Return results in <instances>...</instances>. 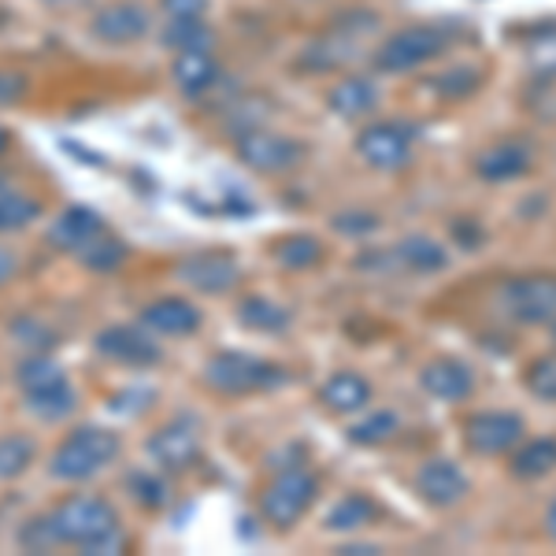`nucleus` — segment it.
<instances>
[{
  "label": "nucleus",
  "instance_id": "obj_1",
  "mask_svg": "<svg viewBox=\"0 0 556 556\" xmlns=\"http://www.w3.org/2000/svg\"><path fill=\"white\" fill-rule=\"evenodd\" d=\"M52 519H56V531L64 538V545H75L83 553L104 556V553H119L127 545L115 508L101 497H89V493H71V497H64L52 508Z\"/></svg>",
  "mask_w": 556,
  "mask_h": 556
},
{
  "label": "nucleus",
  "instance_id": "obj_2",
  "mask_svg": "<svg viewBox=\"0 0 556 556\" xmlns=\"http://www.w3.org/2000/svg\"><path fill=\"white\" fill-rule=\"evenodd\" d=\"M319 497V479L308 464H282L260 490V516L275 531H293Z\"/></svg>",
  "mask_w": 556,
  "mask_h": 556
},
{
  "label": "nucleus",
  "instance_id": "obj_3",
  "mask_svg": "<svg viewBox=\"0 0 556 556\" xmlns=\"http://www.w3.org/2000/svg\"><path fill=\"white\" fill-rule=\"evenodd\" d=\"M290 382V371L275 361L253 353H215L204 364V386L223 397H249V393H267Z\"/></svg>",
  "mask_w": 556,
  "mask_h": 556
},
{
  "label": "nucleus",
  "instance_id": "obj_4",
  "mask_svg": "<svg viewBox=\"0 0 556 556\" xmlns=\"http://www.w3.org/2000/svg\"><path fill=\"white\" fill-rule=\"evenodd\" d=\"M445 49H450V30L445 26L412 23L379 41V49L371 52V64L379 75H408V71L434 64Z\"/></svg>",
  "mask_w": 556,
  "mask_h": 556
},
{
  "label": "nucleus",
  "instance_id": "obj_5",
  "mask_svg": "<svg viewBox=\"0 0 556 556\" xmlns=\"http://www.w3.org/2000/svg\"><path fill=\"white\" fill-rule=\"evenodd\" d=\"M119 456V434L108 427H75L64 442L56 445L49 460V475L60 482H83L89 475H97L101 468Z\"/></svg>",
  "mask_w": 556,
  "mask_h": 556
},
{
  "label": "nucleus",
  "instance_id": "obj_6",
  "mask_svg": "<svg viewBox=\"0 0 556 556\" xmlns=\"http://www.w3.org/2000/svg\"><path fill=\"white\" fill-rule=\"evenodd\" d=\"M375 26H379V15H371V12L338 15V20L330 23L316 41L304 45L298 67L301 71H312V75H327V71L345 67L349 60L356 56L361 41H367L375 34Z\"/></svg>",
  "mask_w": 556,
  "mask_h": 556
},
{
  "label": "nucleus",
  "instance_id": "obj_7",
  "mask_svg": "<svg viewBox=\"0 0 556 556\" xmlns=\"http://www.w3.org/2000/svg\"><path fill=\"white\" fill-rule=\"evenodd\" d=\"M501 312L519 327H553L556 323V278L519 275L501 286Z\"/></svg>",
  "mask_w": 556,
  "mask_h": 556
},
{
  "label": "nucleus",
  "instance_id": "obj_8",
  "mask_svg": "<svg viewBox=\"0 0 556 556\" xmlns=\"http://www.w3.org/2000/svg\"><path fill=\"white\" fill-rule=\"evenodd\" d=\"M416 149V127L405 119H371L356 134V156L375 172H401Z\"/></svg>",
  "mask_w": 556,
  "mask_h": 556
},
{
  "label": "nucleus",
  "instance_id": "obj_9",
  "mask_svg": "<svg viewBox=\"0 0 556 556\" xmlns=\"http://www.w3.org/2000/svg\"><path fill=\"white\" fill-rule=\"evenodd\" d=\"M238 160L245 167H253L260 175H282L304 160V146L290 134H278L267 127H253L245 134H238Z\"/></svg>",
  "mask_w": 556,
  "mask_h": 556
},
{
  "label": "nucleus",
  "instance_id": "obj_10",
  "mask_svg": "<svg viewBox=\"0 0 556 556\" xmlns=\"http://www.w3.org/2000/svg\"><path fill=\"white\" fill-rule=\"evenodd\" d=\"M527 438V424L516 412H475L464 419V445L475 456H505Z\"/></svg>",
  "mask_w": 556,
  "mask_h": 556
},
{
  "label": "nucleus",
  "instance_id": "obj_11",
  "mask_svg": "<svg viewBox=\"0 0 556 556\" xmlns=\"http://www.w3.org/2000/svg\"><path fill=\"white\" fill-rule=\"evenodd\" d=\"M175 275L197 293H227L230 286H238L241 267L230 249H201V253L178 260Z\"/></svg>",
  "mask_w": 556,
  "mask_h": 556
},
{
  "label": "nucleus",
  "instance_id": "obj_12",
  "mask_svg": "<svg viewBox=\"0 0 556 556\" xmlns=\"http://www.w3.org/2000/svg\"><path fill=\"white\" fill-rule=\"evenodd\" d=\"M149 456L160 471L182 475L201 460V430L193 419H175V424L160 427L149 438Z\"/></svg>",
  "mask_w": 556,
  "mask_h": 556
},
{
  "label": "nucleus",
  "instance_id": "obj_13",
  "mask_svg": "<svg viewBox=\"0 0 556 556\" xmlns=\"http://www.w3.org/2000/svg\"><path fill=\"white\" fill-rule=\"evenodd\" d=\"M93 345L101 356H108V361H115L123 367H156L160 361H164V349L152 342L141 327H130V323L104 327Z\"/></svg>",
  "mask_w": 556,
  "mask_h": 556
},
{
  "label": "nucleus",
  "instance_id": "obj_14",
  "mask_svg": "<svg viewBox=\"0 0 556 556\" xmlns=\"http://www.w3.org/2000/svg\"><path fill=\"white\" fill-rule=\"evenodd\" d=\"M416 493L430 508H453L471 493V482H468V475L460 471V464L445 460V456H434V460H427L424 468L416 471Z\"/></svg>",
  "mask_w": 556,
  "mask_h": 556
},
{
  "label": "nucleus",
  "instance_id": "obj_15",
  "mask_svg": "<svg viewBox=\"0 0 556 556\" xmlns=\"http://www.w3.org/2000/svg\"><path fill=\"white\" fill-rule=\"evenodd\" d=\"M89 30L104 45H134L152 30L149 8L134 4V0H115V4H108L93 15Z\"/></svg>",
  "mask_w": 556,
  "mask_h": 556
},
{
  "label": "nucleus",
  "instance_id": "obj_16",
  "mask_svg": "<svg viewBox=\"0 0 556 556\" xmlns=\"http://www.w3.org/2000/svg\"><path fill=\"white\" fill-rule=\"evenodd\" d=\"M531 164H534L531 146L519 138H505V141H493L490 149H482L479 156H475V175H479L482 182L505 186V182L523 178L531 172Z\"/></svg>",
  "mask_w": 556,
  "mask_h": 556
},
{
  "label": "nucleus",
  "instance_id": "obj_17",
  "mask_svg": "<svg viewBox=\"0 0 556 556\" xmlns=\"http://www.w3.org/2000/svg\"><path fill=\"white\" fill-rule=\"evenodd\" d=\"M419 386H424L427 397L456 405V401H468L475 393V371L471 364L456 361V356H434L419 371Z\"/></svg>",
  "mask_w": 556,
  "mask_h": 556
},
{
  "label": "nucleus",
  "instance_id": "obj_18",
  "mask_svg": "<svg viewBox=\"0 0 556 556\" xmlns=\"http://www.w3.org/2000/svg\"><path fill=\"white\" fill-rule=\"evenodd\" d=\"M327 104L338 119H371L382 104V89L367 75H342L330 86Z\"/></svg>",
  "mask_w": 556,
  "mask_h": 556
},
{
  "label": "nucleus",
  "instance_id": "obj_19",
  "mask_svg": "<svg viewBox=\"0 0 556 556\" xmlns=\"http://www.w3.org/2000/svg\"><path fill=\"white\" fill-rule=\"evenodd\" d=\"M172 78H175L178 93L197 101V97L212 93V89L219 86L223 71H219V60H215L212 49H186V52H175Z\"/></svg>",
  "mask_w": 556,
  "mask_h": 556
},
{
  "label": "nucleus",
  "instance_id": "obj_20",
  "mask_svg": "<svg viewBox=\"0 0 556 556\" xmlns=\"http://www.w3.org/2000/svg\"><path fill=\"white\" fill-rule=\"evenodd\" d=\"M201 323H204L201 308L190 304L186 298H156L152 304L141 308V327L156 330V334H167V338L197 334Z\"/></svg>",
  "mask_w": 556,
  "mask_h": 556
},
{
  "label": "nucleus",
  "instance_id": "obj_21",
  "mask_svg": "<svg viewBox=\"0 0 556 556\" xmlns=\"http://www.w3.org/2000/svg\"><path fill=\"white\" fill-rule=\"evenodd\" d=\"M319 401L334 416H356L371 405V382L361 371H334L319 386Z\"/></svg>",
  "mask_w": 556,
  "mask_h": 556
},
{
  "label": "nucleus",
  "instance_id": "obj_22",
  "mask_svg": "<svg viewBox=\"0 0 556 556\" xmlns=\"http://www.w3.org/2000/svg\"><path fill=\"white\" fill-rule=\"evenodd\" d=\"M101 230H104L101 215L83 208V204H75V208H64L56 219H52L45 241H49L52 249H60V253H78V249H83L89 238L101 235Z\"/></svg>",
  "mask_w": 556,
  "mask_h": 556
},
{
  "label": "nucleus",
  "instance_id": "obj_23",
  "mask_svg": "<svg viewBox=\"0 0 556 556\" xmlns=\"http://www.w3.org/2000/svg\"><path fill=\"white\" fill-rule=\"evenodd\" d=\"M513 475L519 482H538L545 475L556 471V438L542 434V438H523V442L513 450Z\"/></svg>",
  "mask_w": 556,
  "mask_h": 556
},
{
  "label": "nucleus",
  "instance_id": "obj_24",
  "mask_svg": "<svg viewBox=\"0 0 556 556\" xmlns=\"http://www.w3.org/2000/svg\"><path fill=\"white\" fill-rule=\"evenodd\" d=\"M379 516H382L379 505H375L367 493L353 490V493H345L334 508H330L327 519H323V527H327V531H334V534H356V531H364V527H371Z\"/></svg>",
  "mask_w": 556,
  "mask_h": 556
},
{
  "label": "nucleus",
  "instance_id": "obj_25",
  "mask_svg": "<svg viewBox=\"0 0 556 556\" xmlns=\"http://www.w3.org/2000/svg\"><path fill=\"white\" fill-rule=\"evenodd\" d=\"M238 323L245 330H256V334H282L290 330V308L275 304L271 298H260V293H249V298L238 301Z\"/></svg>",
  "mask_w": 556,
  "mask_h": 556
},
{
  "label": "nucleus",
  "instance_id": "obj_26",
  "mask_svg": "<svg viewBox=\"0 0 556 556\" xmlns=\"http://www.w3.org/2000/svg\"><path fill=\"white\" fill-rule=\"evenodd\" d=\"M401 419L393 408H371V412H356V419L349 424L345 438L353 445H364V450H375V445H386L393 434H397Z\"/></svg>",
  "mask_w": 556,
  "mask_h": 556
},
{
  "label": "nucleus",
  "instance_id": "obj_27",
  "mask_svg": "<svg viewBox=\"0 0 556 556\" xmlns=\"http://www.w3.org/2000/svg\"><path fill=\"white\" fill-rule=\"evenodd\" d=\"M397 260L405 267H412L416 275H434V271H445V267H450V249L430 235H408L397 245Z\"/></svg>",
  "mask_w": 556,
  "mask_h": 556
},
{
  "label": "nucleus",
  "instance_id": "obj_28",
  "mask_svg": "<svg viewBox=\"0 0 556 556\" xmlns=\"http://www.w3.org/2000/svg\"><path fill=\"white\" fill-rule=\"evenodd\" d=\"M323 256H327V249L312 235H290L275 241V260L286 271H312V267L323 264Z\"/></svg>",
  "mask_w": 556,
  "mask_h": 556
},
{
  "label": "nucleus",
  "instance_id": "obj_29",
  "mask_svg": "<svg viewBox=\"0 0 556 556\" xmlns=\"http://www.w3.org/2000/svg\"><path fill=\"white\" fill-rule=\"evenodd\" d=\"M130 249L123 245L115 235H108L101 230L97 238H89L83 249H78V260H83L86 271H97V275H108V271H119L123 264H127Z\"/></svg>",
  "mask_w": 556,
  "mask_h": 556
},
{
  "label": "nucleus",
  "instance_id": "obj_30",
  "mask_svg": "<svg viewBox=\"0 0 556 556\" xmlns=\"http://www.w3.org/2000/svg\"><path fill=\"white\" fill-rule=\"evenodd\" d=\"M26 405H30L34 416H41V419H49V424H56V419H64V416H71V412H75L78 397H75V390H71V382L60 379V382L45 386V390L26 393Z\"/></svg>",
  "mask_w": 556,
  "mask_h": 556
},
{
  "label": "nucleus",
  "instance_id": "obj_31",
  "mask_svg": "<svg viewBox=\"0 0 556 556\" xmlns=\"http://www.w3.org/2000/svg\"><path fill=\"white\" fill-rule=\"evenodd\" d=\"M38 215H41L38 197H26L20 190H12V186H4V190H0V235L30 227Z\"/></svg>",
  "mask_w": 556,
  "mask_h": 556
},
{
  "label": "nucleus",
  "instance_id": "obj_32",
  "mask_svg": "<svg viewBox=\"0 0 556 556\" xmlns=\"http://www.w3.org/2000/svg\"><path fill=\"white\" fill-rule=\"evenodd\" d=\"M15 542H20V549H26V553L64 549V538H60V531H56V519H52V513L26 519V523L20 527V534H15Z\"/></svg>",
  "mask_w": 556,
  "mask_h": 556
},
{
  "label": "nucleus",
  "instance_id": "obj_33",
  "mask_svg": "<svg viewBox=\"0 0 556 556\" xmlns=\"http://www.w3.org/2000/svg\"><path fill=\"white\" fill-rule=\"evenodd\" d=\"M215 34L208 20H167L164 26V45L175 52H186V49H212Z\"/></svg>",
  "mask_w": 556,
  "mask_h": 556
},
{
  "label": "nucleus",
  "instance_id": "obj_34",
  "mask_svg": "<svg viewBox=\"0 0 556 556\" xmlns=\"http://www.w3.org/2000/svg\"><path fill=\"white\" fill-rule=\"evenodd\" d=\"M479 86H482V71L468 64L442 71V75H434V83H430V89H434L438 97H445V101H468V97L479 93Z\"/></svg>",
  "mask_w": 556,
  "mask_h": 556
},
{
  "label": "nucleus",
  "instance_id": "obj_35",
  "mask_svg": "<svg viewBox=\"0 0 556 556\" xmlns=\"http://www.w3.org/2000/svg\"><path fill=\"white\" fill-rule=\"evenodd\" d=\"M38 445L26 434H4L0 438V479H20V475L34 464Z\"/></svg>",
  "mask_w": 556,
  "mask_h": 556
},
{
  "label": "nucleus",
  "instance_id": "obj_36",
  "mask_svg": "<svg viewBox=\"0 0 556 556\" xmlns=\"http://www.w3.org/2000/svg\"><path fill=\"white\" fill-rule=\"evenodd\" d=\"M60 379H67L64 371H60V364L52 361V356H26V361L15 367V382L23 386V393H34V390H45V386H52V382H60Z\"/></svg>",
  "mask_w": 556,
  "mask_h": 556
},
{
  "label": "nucleus",
  "instance_id": "obj_37",
  "mask_svg": "<svg viewBox=\"0 0 556 556\" xmlns=\"http://www.w3.org/2000/svg\"><path fill=\"white\" fill-rule=\"evenodd\" d=\"M127 490H130V497L138 501L141 508H164L167 501H172L167 482L160 479V475H152V471H130L127 475Z\"/></svg>",
  "mask_w": 556,
  "mask_h": 556
},
{
  "label": "nucleus",
  "instance_id": "obj_38",
  "mask_svg": "<svg viewBox=\"0 0 556 556\" xmlns=\"http://www.w3.org/2000/svg\"><path fill=\"white\" fill-rule=\"evenodd\" d=\"M523 386L534 393L538 401H549V405H556V353H545V356H538V361L527 364Z\"/></svg>",
  "mask_w": 556,
  "mask_h": 556
},
{
  "label": "nucleus",
  "instance_id": "obj_39",
  "mask_svg": "<svg viewBox=\"0 0 556 556\" xmlns=\"http://www.w3.org/2000/svg\"><path fill=\"white\" fill-rule=\"evenodd\" d=\"M12 338H15V342H23L26 349H38V353H49V349L56 345V334H52L45 323L30 319V316L12 323Z\"/></svg>",
  "mask_w": 556,
  "mask_h": 556
},
{
  "label": "nucleus",
  "instance_id": "obj_40",
  "mask_svg": "<svg viewBox=\"0 0 556 556\" xmlns=\"http://www.w3.org/2000/svg\"><path fill=\"white\" fill-rule=\"evenodd\" d=\"M334 230H338V235L364 238V235H371V230H379V215H375V212H345V215H334Z\"/></svg>",
  "mask_w": 556,
  "mask_h": 556
},
{
  "label": "nucleus",
  "instance_id": "obj_41",
  "mask_svg": "<svg viewBox=\"0 0 556 556\" xmlns=\"http://www.w3.org/2000/svg\"><path fill=\"white\" fill-rule=\"evenodd\" d=\"M26 89H30V83H26L23 71H0V108L20 104L26 97Z\"/></svg>",
  "mask_w": 556,
  "mask_h": 556
},
{
  "label": "nucleus",
  "instance_id": "obj_42",
  "mask_svg": "<svg viewBox=\"0 0 556 556\" xmlns=\"http://www.w3.org/2000/svg\"><path fill=\"white\" fill-rule=\"evenodd\" d=\"M167 20H204L208 15V0H160Z\"/></svg>",
  "mask_w": 556,
  "mask_h": 556
},
{
  "label": "nucleus",
  "instance_id": "obj_43",
  "mask_svg": "<svg viewBox=\"0 0 556 556\" xmlns=\"http://www.w3.org/2000/svg\"><path fill=\"white\" fill-rule=\"evenodd\" d=\"M450 235L456 238V245H460V249H468V253H471V249H479L482 241H486V230H482L475 219H453Z\"/></svg>",
  "mask_w": 556,
  "mask_h": 556
},
{
  "label": "nucleus",
  "instance_id": "obj_44",
  "mask_svg": "<svg viewBox=\"0 0 556 556\" xmlns=\"http://www.w3.org/2000/svg\"><path fill=\"white\" fill-rule=\"evenodd\" d=\"M15 267H20V260H15L12 249H0V286H4L8 278L15 275Z\"/></svg>",
  "mask_w": 556,
  "mask_h": 556
},
{
  "label": "nucleus",
  "instance_id": "obj_45",
  "mask_svg": "<svg viewBox=\"0 0 556 556\" xmlns=\"http://www.w3.org/2000/svg\"><path fill=\"white\" fill-rule=\"evenodd\" d=\"M542 523H545V534H549L553 542H556V497L549 501V505H545V519H542Z\"/></svg>",
  "mask_w": 556,
  "mask_h": 556
},
{
  "label": "nucleus",
  "instance_id": "obj_46",
  "mask_svg": "<svg viewBox=\"0 0 556 556\" xmlns=\"http://www.w3.org/2000/svg\"><path fill=\"white\" fill-rule=\"evenodd\" d=\"M8 146H12V134H8L4 127H0V152H4Z\"/></svg>",
  "mask_w": 556,
  "mask_h": 556
},
{
  "label": "nucleus",
  "instance_id": "obj_47",
  "mask_svg": "<svg viewBox=\"0 0 556 556\" xmlns=\"http://www.w3.org/2000/svg\"><path fill=\"white\" fill-rule=\"evenodd\" d=\"M45 4H67V0H45Z\"/></svg>",
  "mask_w": 556,
  "mask_h": 556
},
{
  "label": "nucleus",
  "instance_id": "obj_48",
  "mask_svg": "<svg viewBox=\"0 0 556 556\" xmlns=\"http://www.w3.org/2000/svg\"><path fill=\"white\" fill-rule=\"evenodd\" d=\"M4 186H8V178H4V175H0V190H4Z\"/></svg>",
  "mask_w": 556,
  "mask_h": 556
},
{
  "label": "nucleus",
  "instance_id": "obj_49",
  "mask_svg": "<svg viewBox=\"0 0 556 556\" xmlns=\"http://www.w3.org/2000/svg\"><path fill=\"white\" fill-rule=\"evenodd\" d=\"M0 23H4V20H0Z\"/></svg>",
  "mask_w": 556,
  "mask_h": 556
}]
</instances>
